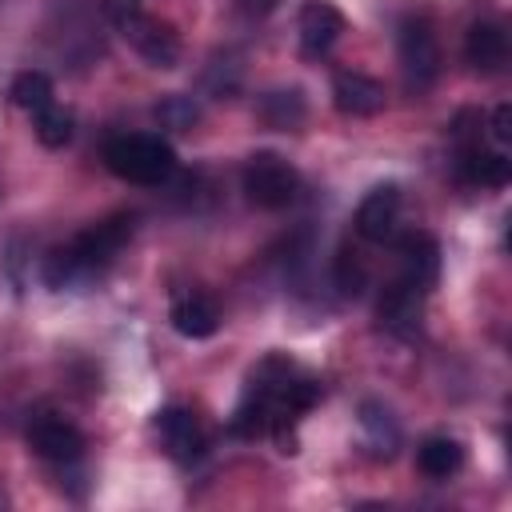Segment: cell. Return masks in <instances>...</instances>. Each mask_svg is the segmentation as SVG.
<instances>
[{"label":"cell","mask_w":512,"mask_h":512,"mask_svg":"<svg viewBox=\"0 0 512 512\" xmlns=\"http://www.w3.org/2000/svg\"><path fill=\"white\" fill-rule=\"evenodd\" d=\"M416 468H420L428 480H448V476H456V472L464 468V448H460V440H452V436H428V440H420V448H416Z\"/></svg>","instance_id":"cell-16"},{"label":"cell","mask_w":512,"mask_h":512,"mask_svg":"<svg viewBox=\"0 0 512 512\" xmlns=\"http://www.w3.org/2000/svg\"><path fill=\"white\" fill-rule=\"evenodd\" d=\"M156 120H160L164 128H172V132H188V128L200 120V108H196L188 96H168V100L156 104Z\"/></svg>","instance_id":"cell-21"},{"label":"cell","mask_w":512,"mask_h":512,"mask_svg":"<svg viewBox=\"0 0 512 512\" xmlns=\"http://www.w3.org/2000/svg\"><path fill=\"white\" fill-rule=\"evenodd\" d=\"M336 288L344 296H360L368 288V264L352 244H344L340 256H336Z\"/></svg>","instance_id":"cell-20"},{"label":"cell","mask_w":512,"mask_h":512,"mask_svg":"<svg viewBox=\"0 0 512 512\" xmlns=\"http://www.w3.org/2000/svg\"><path fill=\"white\" fill-rule=\"evenodd\" d=\"M104 168L128 184L156 188L176 172V152L164 136L152 132H120L104 144Z\"/></svg>","instance_id":"cell-2"},{"label":"cell","mask_w":512,"mask_h":512,"mask_svg":"<svg viewBox=\"0 0 512 512\" xmlns=\"http://www.w3.org/2000/svg\"><path fill=\"white\" fill-rule=\"evenodd\" d=\"M332 104L344 116H376L384 108V84L372 80L368 72H336L332 80Z\"/></svg>","instance_id":"cell-14"},{"label":"cell","mask_w":512,"mask_h":512,"mask_svg":"<svg viewBox=\"0 0 512 512\" xmlns=\"http://www.w3.org/2000/svg\"><path fill=\"white\" fill-rule=\"evenodd\" d=\"M256 116L276 132H296L308 120V104L300 88H272L256 100Z\"/></svg>","instance_id":"cell-15"},{"label":"cell","mask_w":512,"mask_h":512,"mask_svg":"<svg viewBox=\"0 0 512 512\" xmlns=\"http://www.w3.org/2000/svg\"><path fill=\"white\" fill-rule=\"evenodd\" d=\"M8 96H12V104L16 108H24V112H40V108H48L52 104V76L48 72H40V68H28V72H16L12 76V88H8Z\"/></svg>","instance_id":"cell-18"},{"label":"cell","mask_w":512,"mask_h":512,"mask_svg":"<svg viewBox=\"0 0 512 512\" xmlns=\"http://www.w3.org/2000/svg\"><path fill=\"white\" fill-rule=\"evenodd\" d=\"M32 132H36V140H40L44 148H64V144L72 140V112L52 100L48 108L32 112Z\"/></svg>","instance_id":"cell-19"},{"label":"cell","mask_w":512,"mask_h":512,"mask_svg":"<svg viewBox=\"0 0 512 512\" xmlns=\"http://www.w3.org/2000/svg\"><path fill=\"white\" fill-rule=\"evenodd\" d=\"M100 8H104V16H108V24H112L116 32H124V28L144 12V0H100Z\"/></svg>","instance_id":"cell-22"},{"label":"cell","mask_w":512,"mask_h":512,"mask_svg":"<svg viewBox=\"0 0 512 512\" xmlns=\"http://www.w3.org/2000/svg\"><path fill=\"white\" fill-rule=\"evenodd\" d=\"M168 320H172V328H176L180 336H188V340H208V336L220 328V308H216V300H212L208 292L184 288V292L172 296Z\"/></svg>","instance_id":"cell-11"},{"label":"cell","mask_w":512,"mask_h":512,"mask_svg":"<svg viewBox=\"0 0 512 512\" xmlns=\"http://www.w3.org/2000/svg\"><path fill=\"white\" fill-rule=\"evenodd\" d=\"M28 448L40 456V460H52V464H72L84 456V432L56 416V412H44L28 424Z\"/></svg>","instance_id":"cell-5"},{"label":"cell","mask_w":512,"mask_h":512,"mask_svg":"<svg viewBox=\"0 0 512 512\" xmlns=\"http://www.w3.org/2000/svg\"><path fill=\"white\" fill-rule=\"evenodd\" d=\"M396 260H400V272L404 280L420 284V288H436V276H440V244L428 236V232H404L396 240Z\"/></svg>","instance_id":"cell-12"},{"label":"cell","mask_w":512,"mask_h":512,"mask_svg":"<svg viewBox=\"0 0 512 512\" xmlns=\"http://www.w3.org/2000/svg\"><path fill=\"white\" fill-rule=\"evenodd\" d=\"M156 432H160L168 456L180 460V464H192V460L204 452V428H200V420L192 416V408H180V404L160 408V412H156Z\"/></svg>","instance_id":"cell-10"},{"label":"cell","mask_w":512,"mask_h":512,"mask_svg":"<svg viewBox=\"0 0 512 512\" xmlns=\"http://www.w3.org/2000/svg\"><path fill=\"white\" fill-rule=\"evenodd\" d=\"M276 4H280V0H240V8H244L248 16H268Z\"/></svg>","instance_id":"cell-24"},{"label":"cell","mask_w":512,"mask_h":512,"mask_svg":"<svg viewBox=\"0 0 512 512\" xmlns=\"http://www.w3.org/2000/svg\"><path fill=\"white\" fill-rule=\"evenodd\" d=\"M132 216L128 212H116L84 232H76L68 244L52 248L48 260H44V280L52 288H76V284H88L92 276H100L116 256L120 248L132 240Z\"/></svg>","instance_id":"cell-1"},{"label":"cell","mask_w":512,"mask_h":512,"mask_svg":"<svg viewBox=\"0 0 512 512\" xmlns=\"http://www.w3.org/2000/svg\"><path fill=\"white\" fill-rule=\"evenodd\" d=\"M488 140H492V148L508 152V144H512V108H508V104H500V108L492 112V128H488Z\"/></svg>","instance_id":"cell-23"},{"label":"cell","mask_w":512,"mask_h":512,"mask_svg":"<svg viewBox=\"0 0 512 512\" xmlns=\"http://www.w3.org/2000/svg\"><path fill=\"white\" fill-rule=\"evenodd\" d=\"M360 428H364V440H368L372 456H384V460L396 456V448H400V424L392 420V412L384 404H376V400L360 404Z\"/></svg>","instance_id":"cell-17"},{"label":"cell","mask_w":512,"mask_h":512,"mask_svg":"<svg viewBox=\"0 0 512 512\" xmlns=\"http://www.w3.org/2000/svg\"><path fill=\"white\" fill-rule=\"evenodd\" d=\"M400 188L396 184H376L364 200H360V208H356V220H352V228H356V236L360 240H368V244H384V240H392L396 236V224H400Z\"/></svg>","instance_id":"cell-6"},{"label":"cell","mask_w":512,"mask_h":512,"mask_svg":"<svg viewBox=\"0 0 512 512\" xmlns=\"http://www.w3.org/2000/svg\"><path fill=\"white\" fill-rule=\"evenodd\" d=\"M424 300H428V288H420V284L396 276V280L380 292V300H376V320H380V328H384V332H412V328L420 324V316H424Z\"/></svg>","instance_id":"cell-7"},{"label":"cell","mask_w":512,"mask_h":512,"mask_svg":"<svg viewBox=\"0 0 512 512\" xmlns=\"http://www.w3.org/2000/svg\"><path fill=\"white\" fill-rule=\"evenodd\" d=\"M124 36L132 40V48H136L152 68H176V60H180V36H176L172 24H164V20L148 16V12H140V16L124 28Z\"/></svg>","instance_id":"cell-9"},{"label":"cell","mask_w":512,"mask_h":512,"mask_svg":"<svg viewBox=\"0 0 512 512\" xmlns=\"http://www.w3.org/2000/svg\"><path fill=\"white\" fill-rule=\"evenodd\" d=\"M296 32H300V52H304L308 60H320V56L340 40L344 16H340V8L328 4V0H308V4L300 8V16H296Z\"/></svg>","instance_id":"cell-8"},{"label":"cell","mask_w":512,"mask_h":512,"mask_svg":"<svg viewBox=\"0 0 512 512\" xmlns=\"http://www.w3.org/2000/svg\"><path fill=\"white\" fill-rule=\"evenodd\" d=\"M396 52H400V72H404V84L408 92H428L440 76V40L432 32V24L424 16H408L400 20V32H396Z\"/></svg>","instance_id":"cell-4"},{"label":"cell","mask_w":512,"mask_h":512,"mask_svg":"<svg viewBox=\"0 0 512 512\" xmlns=\"http://www.w3.org/2000/svg\"><path fill=\"white\" fill-rule=\"evenodd\" d=\"M464 60L480 76H496L508 64V32L496 20H476L464 36Z\"/></svg>","instance_id":"cell-13"},{"label":"cell","mask_w":512,"mask_h":512,"mask_svg":"<svg viewBox=\"0 0 512 512\" xmlns=\"http://www.w3.org/2000/svg\"><path fill=\"white\" fill-rule=\"evenodd\" d=\"M240 188H244L248 204L264 208V212H280V208L296 204L300 172L276 152H256V156H248V164L240 172Z\"/></svg>","instance_id":"cell-3"}]
</instances>
